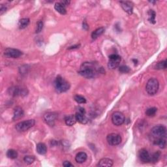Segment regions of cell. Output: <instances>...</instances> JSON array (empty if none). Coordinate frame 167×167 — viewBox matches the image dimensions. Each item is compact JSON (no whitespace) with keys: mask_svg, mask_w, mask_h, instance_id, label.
Wrapping results in <instances>:
<instances>
[{"mask_svg":"<svg viewBox=\"0 0 167 167\" xmlns=\"http://www.w3.org/2000/svg\"><path fill=\"white\" fill-rule=\"evenodd\" d=\"M7 156L11 159H15L18 157V153L15 149H9L7 152Z\"/></svg>","mask_w":167,"mask_h":167,"instance_id":"603a6c76","label":"cell"},{"mask_svg":"<svg viewBox=\"0 0 167 167\" xmlns=\"http://www.w3.org/2000/svg\"><path fill=\"white\" fill-rule=\"evenodd\" d=\"M4 55L5 57L9 58H18L22 55V52L18 49L7 48L5 50Z\"/></svg>","mask_w":167,"mask_h":167,"instance_id":"30bf717a","label":"cell"},{"mask_svg":"<svg viewBox=\"0 0 167 167\" xmlns=\"http://www.w3.org/2000/svg\"><path fill=\"white\" fill-rule=\"evenodd\" d=\"M121 60V57L119 55L112 54L109 56V61H108V67L110 69H114L118 67L120 64Z\"/></svg>","mask_w":167,"mask_h":167,"instance_id":"52a82bcc","label":"cell"},{"mask_svg":"<svg viewBox=\"0 0 167 167\" xmlns=\"http://www.w3.org/2000/svg\"><path fill=\"white\" fill-rule=\"evenodd\" d=\"M157 111V108L155 107H151L147 108L146 111V114L148 117H153L155 115Z\"/></svg>","mask_w":167,"mask_h":167,"instance_id":"cb8c5ba5","label":"cell"},{"mask_svg":"<svg viewBox=\"0 0 167 167\" xmlns=\"http://www.w3.org/2000/svg\"><path fill=\"white\" fill-rule=\"evenodd\" d=\"M79 112L82 113V114H85L86 113L85 109H84V108H82V107H79Z\"/></svg>","mask_w":167,"mask_h":167,"instance_id":"e575fe53","label":"cell"},{"mask_svg":"<svg viewBox=\"0 0 167 167\" xmlns=\"http://www.w3.org/2000/svg\"><path fill=\"white\" fill-rule=\"evenodd\" d=\"M54 87L58 92L63 93L68 91L70 88V84L61 76H58L54 81Z\"/></svg>","mask_w":167,"mask_h":167,"instance_id":"3957f363","label":"cell"},{"mask_svg":"<svg viewBox=\"0 0 167 167\" xmlns=\"http://www.w3.org/2000/svg\"><path fill=\"white\" fill-rule=\"evenodd\" d=\"M125 116L120 112H115L112 115V121L116 126L121 125L125 122Z\"/></svg>","mask_w":167,"mask_h":167,"instance_id":"ba28073f","label":"cell"},{"mask_svg":"<svg viewBox=\"0 0 167 167\" xmlns=\"http://www.w3.org/2000/svg\"><path fill=\"white\" fill-rule=\"evenodd\" d=\"M83 28L86 29V30H87L89 28V26H88V24L86 23V22H83Z\"/></svg>","mask_w":167,"mask_h":167,"instance_id":"836d02e7","label":"cell"},{"mask_svg":"<svg viewBox=\"0 0 167 167\" xmlns=\"http://www.w3.org/2000/svg\"><path fill=\"white\" fill-rule=\"evenodd\" d=\"M159 88V83L158 80L155 78H152L147 81L146 86V90L149 95H154L158 91Z\"/></svg>","mask_w":167,"mask_h":167,"instance_id":"277c9868","label":"cell"},{"mask_svg":"<svg viewBox=\"0 0 167 167\" xmlns=\"http://www.w3.org/2000/svg\"><path fill=\"white\" fill-rule=\"evenodd\" d=\"M35 160V158L34 156H31V155H27L25 156L24 158V162L26 163L27 165H31Z\"/></svg>","mask_w":167,"mask_h":167,"instance_id":"f1b7e54d","label":"cell"},{"mask_svg":"<svg viewBox=\"0 0 167 167\" xmlns=\"http://www.w3.org/2000/svg\"><path fill=\"white\" fill-rule=\"evenodd\" d=\"M155 15H156V14H155L154 11L149 10L148 11V16H149L148 20L152 24L155 23Z\"/></svg>","mask_w":167,"mask_h":167,"instance_id":"484cf974","label":"cell"},{"mask_svg":"<svg viewBox=\"0 0 167 167\" xmlns=\"http://www.w3.org/2000/svg\"><path fill=\"white\" fill-rule=\"evenodd\" d=\"M74 99L75 100V101L79 104H84L86 102V99H85V97H84L81 95H75Z\"/></svg>","mask_w":167,"mask_h":167,"instance_id":"4316f807","label":"cell"},{"mask_svg":"<svg viewBox=\"0 0 167 167\" xmlns=\"http://www.w3.org/2000/svg\"><path fill=\"white\" fill-rule=\"evenodd\" d=\"M34 119H28L27 121H21L16 125V129L19 132H25L35 125Z\"/></svg>","mask_w":167,"mask_h":167,"instance_id":"8992f818","label":"cell"},{"mask_svg":"<svg viewBox=\"0 0 167 167\" xmlns=\"http://www.w3.org/2000/svg\"><path fill=\"white\" fill-rule=\"evenodd\" d=\"M88 155L85 152H80L75 157V161L78 163H83L87 160Z\"/></svg>","mask_w":167,"mask_h":167,"instance_id":"9a60e30c","label":"cell"},{"mask_svg":"<svg viewBox=\"0 0 167 167\" xmlns=\"http://www.w3.org/2000/svg\"><path fill=\"white\" fill-rule=\"evenodd\" d=\"M76 116L74 115H68L65 116V124L68 126H73V125L76 123Z\"/></svg>","mask_w":167,"mask_h":167,"instance_id":"e0dca14e","label":"cell"},{"mask_svg":"<svg viewBox=\"0 0 167 167\" xmlns=\"http://www.w3.org/2000/svg\"><path fill=\"white\" fill-rule=\"evenodd\" d=\"M150 157L151 155L146 149H142L139 151V158L143 163H147L150 162Z\"/></svg>","mask_w":167,"mask_h":167,"instance_id":"7c38bea8","label":"cell"},{"mask_svg":"<svg viewBox=\"0 0 167 167\" xmlns=\"http://www.w3.org/2000/svg\"><path fill=\"white\" fill-rule=\"evenodd\" d=\"M119 71L122 73H127L130 71V68L127 65H121L119 67Z\"/></svg>","mask_w":167,"mask_h":167,"instance_id":"f546056e","label":"cell"},{"mask_svg":"<svg viewBox=\"0 0 167 167\" xmlns=\"http://www.w3.org/2000/svg\"><path fill=\"white\" fill-rule=\"evenodd\" d=\"M29 24V18H22L18 22V27L21 29H25L28 26Z\"/></svg>","mask_w":167,"mask_h":167,"instance_id":"7402d4cb","label":"cell"},{"mask_svg":"<svg viewBox=\"0 0 167 167\" xmlns=\"http://www.w3.org/2000/svg\"><path fill=\"white\" fill-rule=\"evenodd\" d=\"M24 115V110L22 108L20 107H16L15 109H14V113H13V119L14 121L18 120L22 118Z\"/></svg>","mask_w":167,"mask_h":167,"instance_id":"5bb4252c","label":"cell"},{"mask_svg":"<svg viewBox=\"0 0 167 167\" xmlns=\"http://www.w3.org/2000/svg\"><path fill=\"white\" fill-rule=\"evenodd\" d=\"M102 67L96 63L91 62H84L80 67L79 74L86 79H92L95 77L99 73H102Z\"/></svg>","mask_w":167,"mask_h":167,"instance_id":"6da1fadb","label":"cell"},{"mask_svg":"<svg viewBox=\"0 0 167 167\" xmlns=\"http://www.w3.org/2000/svg\"><path fill=\"white\" fill-rule=\"evenodd\" d=\"M36 149L39 154L40 155H44L46 154L47 152V147L46 146L44 143H39L37 144V147H36Z\"/></svg>","mask_w":167,"mask_h":167,"instance_id":"d6986e66","label":"cell"},{"mask_svg":"<svg viewBox=\"0 0 167 167\" xmlns=\"http://www.w3.org/2000/svg\"><path fill=\"white\" fill-rule=\"evenodd\" d=\"M97 165L99 166L110 167L113 165V161L108 158L101 159L99 161V163Z\"/></svg>","mask_w":167,"mask_h":167,"instance_id":"2e32d148","label":"cell"},{"mask_svg":"<svg viewBox=\"0 0 167 167\" xmlns=\"http://www.w3.org/2000/svg\"><path fill=\"white\" fill-rule=\"evenodd\" d=\"M104 32H105L104 27H99V28H97L92 33V34H91V38H92V39L94 40L96 39L97 38H98L99 36H101Z\"/></svg>","mask_w":167,"mask_h":167,"instance_id":"44dd1931","label":"cell"},{"mask_svg":"<svg viewBox=\"0 0 167 167\" xmlns=\"http://www.w3.org/2000/svg\"><path fill=\"white\" fill-rule=\"evenodd\" d=\"M119 4L121 7L123 9L125 12H126L129 15H131L133 11V5L131 2L130 1H120Z\"/></svg>","mask_w":167,"mask_h":167,"instance_id":"4fadbf2b","label":"cell"},{"mask_svg":"<svg viewBox=\"0 0 167 167\" xmlns=\"http://www.w3.org/2000/svg\"><path fill=\"white\" fill-rule=\"evenodd\" d=\"M151 136L153 138V142L161 138H166V127L162 125H158L154 127L151 130Z\"/></svg>","mask_w":167,"mask_h":167,"instance_id":"7a4b0ae2","label":"cell"},{"mask_svg":"<svg viewBox=\"0 0 167 167\" xmlns=\"http://www.w3.org/2000/svg\"><path fill=\"white\" fill-rule=\"evenodd\" d=\"M54 8L55 11L59 13H60L61 15H65L67 13V11L65 9V6H63L61 3H55Z\"/></svg>","mask_w":167,"mask_h":167,"instance_id":"ffe728a7","label":"cell"},{"mask_svg":"<svg viewBox=\"0 0 167 167\" xmlns=\"http://www.w3.org/2000/svg\"><path fill=\"white\" fill-rule=\"evenodd\" d=\"M8 93L13 97L22 96L24 97L28 93V90L26 88L20 87V86H13L8 90Z\"/></svg>","mask_w":167,"mask_h":167,"instance_id":"5b68a950","label":"cell"},{"mask_svg":"<svg viewBox=\"0 0 167 167\" xmlns=\"http://www.w3.org/2000/svg\"><path fill=\"white\" fill-rule=\"evenodd\" d=\"M76 121H79V123H82V124H86L88 123V118H86V116H85V114H82V113H80V112H77L76 114Z\"/></svg>","mask_w":167,"mask_h":167,"instance_id":"ac0fdd59","label":"cell"},{"mask_svg":"<svg viewBox=\"0 0 167 167\" xmlns=\"http://www.w3.org/2000/svg\"><path fill=\"white\" fill-rule=\"evenodd\" d=\"M63 166H65V167H71V166H73V165H72V164L69 162V161H64L63 163Z\"/></svg>","mask_w":167,"mask_h":167,"instance_id":"d6a6232c","label":"cell"},{"mask_svg":"<svg viewBox=\"0 0 167 167\" xmlns=\"http://www.w3.org/2000/svg\"><path fill=\"white\" fill-rule=\"evenodd\" d=\"M56 118L57 115L54 112H47L44 115V121L50 126H54Z\"/></svg>","mask_w":167,"mask_h":167,"instance_id":"8fae6325","label":"cell"},{"mask_svg":"<svg viewBox=\"0 0 167 167\" xmlns=\"http://www.w3.org/2000/svg\"><path fill=\"white\" fill-rule=\"evenodd\" d=\"M79 46V45H74V46H71L70 48H69V49L70 50V49H74V48H77Z\"/></svg>","mask_w":167,"mask_h":167,"instance_id":"d590c367","label":"cell"},{"mask_svg":"<svg viewBox=\"0 0 167 167\" xmlns=\"http://www.w3.org/2000/svg\"><path fill=\"white\" fill-rule=\"evenodd\" d=\"M166 68V61H161V62H159L155 65V69H158V70H161V69H165Z\"/></svg>","mask_w":167,"mask_h":167,"instance_id":"83f0119b","label":"cell"},{"mask_svg":"<svg viewBox=\"0 0 167 167\" xmlns=\"http://www.w3.org/2000/svg\"><path fill=\"white\" fill-rule=\"evenodd\" d=\"M107 140L110 145L117 146L121 143V137L120 135L116 133H111L107 136Z\"/></svg>","mask_w":167,"mask_h":167,"instance_id":"9c48e42d","label":"cell"},{"mask_svg":"<svg viewBox=\"0 0 167 167\" xmlns=\"http://www.w3.org/2000/svg\"><path fill=\"white\" fill-rule=\"evenodd\" d=\"M6 11H7V7H6L4 6V5H3V4L0 5V14H1V15L4 13L6 12Z\"/></svg>","mask_w":167,"mask_h":167,"instance_id":"1f68e13d","label":"cell"},{"mask_svg":"<svg viewBox=\"0 0 167 167\" xmlns=\"http://www.w3.org/2000/svg\"><path fill=\"white\" fill-rule=\"evenodd\" d=\"M161 157V152H156L154 153V154H152L151 155V157H150V162L152 163H156L159 159V158Z\"/></svg>","mask_w":167,"mask_h":167,"instance_id":"d4e9b609","label":"cell"},{"mask_svg":"<svg viewBox=\"0 0 167 167\" xmlns=\"http://www.w3.org/2000/svg\"><path fill=\"white\" fill-rule=\"evenodd\" d=\"M43 28V23L42 21H39L37 24V28H36V31L35 32L37 33H40L42 29Z\"/></svg>","mask_w":167,"mask_h":167,"instance_id":"4dcf8cb0","label":"cell"}]
</instances>
